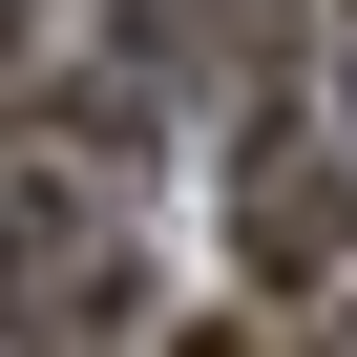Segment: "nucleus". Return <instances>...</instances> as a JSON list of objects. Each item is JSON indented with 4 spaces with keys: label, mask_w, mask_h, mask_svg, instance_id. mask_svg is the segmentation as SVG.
I'll return each instance as SVG.
<instances>
[{
    "label": "nucleus",
    "mask_w": 357,
    "mask_h": 357,
    "mask_svg": "<svg viewBox=\"0 0 357 357\" xmlns=\"http://www.w3.org/2000/svg\"><path fill=\"white\" fill-rule=\"evenodd\" d=\"M0 336H22V357L147 336V252H126L105 147H22V168H0Z\"/></svg>",
    "instance_id": "f257e3e1"
},
{
    "label": "nucleus",
    "mask_w": 357,
    "mask_h": 357,
    "mask_svg": "<svg viewBox=\"0 0 357 357\" xmlns=\"http://www.w3.org/2000/svg\"><path fill=\"white\" fill-rule=\"evenodd\" d=\"M336 252H357V147L294 126V105H252V126H231V273H252V294H315Z\"/></svg>",
    "instance_id": "f03ea898"
},
{
    "label": "nucleus",
    "mask_w": 357,
    "mask_h": 357,
    "mask_svg": "<svg viewBox=\"0 0 357 357\" xmlns=\"http://www.w3.org/2000/svg\"><path fill=\"white\" fill-rule=\"evenodd\" d=\"M273 63H294V0H147L126 105H147V84H231V105H273Z\"/></svg>",
    "instance_id": "7ed1b4c3"
},
{
    "label": "nucleus",
    "mask_w": 357,
    "mask_h": 357,
    "mask_svg": "<svg viewBox=\"0 0 357 357\" xmlns=\"http://www.w3.org/2000/svg\"><path fill=\"white\" fill-rule=\"evenodd\" d=\"M336 126H357V0H336Z\"/></svg>",
    "instance_id": "20e7f679"
},
{
    "label": "nucleus",
    "mask_w": 357,
    "mask_h": 357,
    "mask_svg": "<svg viewBox=\"0 0 357 357\" xmlns=\"http://www.w3.org/2000/svg\"><path fill=\"white\" fill-rule=\"evenodd\" d=\"M147 357H252V336H231V315H211V336H147Z\"/></svg>",
    "instance_id": "39448f33"
},
{
    "label": "nucleus",
    "mask_w": 357,
    "mask_h": 357,
    "mask_svg": "<svg viewBox=\"0 0 357 357\" xmlns=\"http://www.w3.org/2000/svg\"><path fill=\"white\" fill-rule=\"evenodd\" d=\"M0 84H22V0H0Z\"/></svg>",
    "instance_id": "423d86ee"
}]
</instances>
